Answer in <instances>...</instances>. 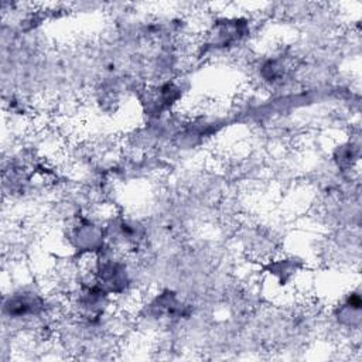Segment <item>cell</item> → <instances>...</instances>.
I'll return each mask as SVG.
<instances>
[{
    "instance_id": "obj_1",
    "label": "cell",
    "mask_w": 362,
    "mask_h": 362,
    "mask_svg": "<svg viewBox=\"0 0 362 362\" xmlns=\"http://www.w3.org/2000/svg\"><path fill=\"white\" fill-rule=\"evenodd\" d=\"M44 308V300L34 291L21 290L10 294L3 303V314L11 320H23L38 315Z\"/></svg>"
},
{
    "instance_id": "obj_2",
    "label": "cell",
    "mask_w": 362,
    "mask_h": 362,
    "mask_svg": "<svg viewBox=\"0 0 362 362\" xmlns=\"http://www.w3.org/2000/svg\"><path fill=\"white\" fill-rule=\"evenodd\" d=\"M96 284L105 291L119 293L127 286V270L126 264L119 259H105L96 264L95 269Z\"/></svg>"
},
{
    "instance_id": "obj_3",
    "label": "cell",
    "mask_w": 362,
    "mask_h": 362,
    "mask_svg": "<svg viewBox=\"0 0 362 362\" xmlns=\"http://www.w3.org/2000/svg\"><path fill=\"white\" fill-rule=\"evenodd\" d=\"M72 238L75 246L81 250H92L102 240V230H99L92 222L82 221L78 226L74 228Z\"/></svg>"
},
{
    "instance_id": "obj_4",
    "label": "cell",
    "mask_w": 362,
    "mask_h": 362,
    "mask_svg": "<svg viewBox=\"0 0 362 362\" xmlns=\"http://www.w3.org/2000/svg\"><path fill=\"white\" fill-rule=\"evenodd\" d=\"M243 35V24L238 21V24H230V21H223V24H218L211 34V42L214 47H226L232 41L239 40Z\"/></svg>"
}]
</instances>
